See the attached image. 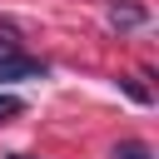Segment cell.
<instances>
[{
    "label": "cell",
    "instance_id": "obj_1",
    "mask_svg": "<svg viewBox=\"0 0 159 159\" xmlns=\"http://www.w3.org/2000/svg\"><path fill=\"white\" fill-rule=\"evenodd\" d=\"M0 80H45V60H30V55H0Z\"/></svg>",
    "mask_w": 159,
    "mask_h": 159
},
{
    "label": "cell",
    "instance_id": "obj_2",
    "mask_svg": "<svg viewBox=\"0 0 159 159\" xmlns=\"http://www.w3.org/2000/svg\"><path fill=\"white\" fill-rule=\"evenodd\" d=\"M109 159H154V149L149 144H139V139H124V144H114V154Z\"/></svg>",
    "mask_w": 159,
    "mask_h": 159
},
{
    "label": "cell",
    "instance_id": "obj_3",
    "mask_svg": "<svg viewBox=\"0 0 159 159\" xmlns=\"http://www.w3.org/2000/svg\"><path fill=\"white\" fill-rule=\"evenodd\" d=\"M109 20H114V25H144V10H139V5H114Z\"/></svg>",
    "mask_w": 159,
    "mask_h": 159
},
{
    "label": "cell",
    "instance_id": "obj_4",
    "mask_svg": "<svg viewBox=\"0 0 159 159\" xmlns=\"http://www.w3.org/2000/svg\"><path fill=\"white\" fill-rule=\"evenodd\" d=\"M20 109H25V99H20V94H0V119H15Z\"/></svg>",
    "mask_w": 159,
    "mask_h": 159
},
{
    "label": "cell",
    "instance_id": "obj_5",
    "mask_svg": "<svg viewBox=\"0 0 159 159\" xmlns=\"http://www.w3.org/2000/svg\"><path fill=\"white\" fill-rule=\"evenodd\" d=\"M10 159H30V154H10Z\"/></svg>",
    "mask_w": 159,
    "mask_h": 159
}]
</instances>
